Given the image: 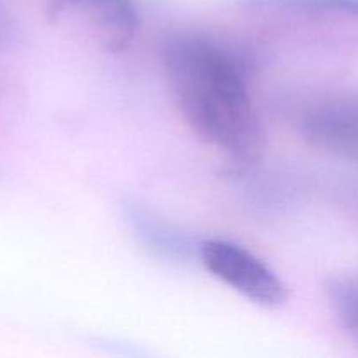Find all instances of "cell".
<instances>
[{"instance_id":"obj_1","label":"cell","mask_w":358,"mask_h":358,"mask_svg":"<svg viewBox=\"0 0 358 358\" xmlns=\"http://www.w3.org/2000/svg\"><path fill=\"white\" fill-rule=\"evenodd\" d=\"M161 65L182 119L198 138L231 159L261 157L266 133L233 49L210 35L180 31L164 41Z\"/></svg>"},{"instance_id":"obj_2","label":"cell","mask_w":358,"mask_h":358,"mask_svg":"<svg viewBox=\"0 0 358 358\" xmlns=\"http://www.w3.org/2000/svg\"><path fill=\"white\" fill-rule=\"evenodd\" d=\"M199 264L213 278L257 306L278 308L289 297L287 285L268 262L231 240H201Z\"/></svg>"},{"instance_id":"obj_3","label":"cell","mask_w":358,"mask_h":358,"mask_svg":"<svg viewBox=\"0 0 358 358\" xmlns=\"http://www.w3.org/2000/svg\"><path fill=\"white\" fill-rule=\"evenodd\" d=\"M297 129L313 149L358 164V91L329 94L308 105Z\"/></svg>"},{"instance_id":"obj_4","label":"cell","mask_w":358,"mask_h":358,"mask_svg":"<svg viewBox=\"0 0 358 358\" xmlns=\"http://www.w3.org/2000/svg\"><path fill=\"white\" fill-rule=\"evenodd\" d=\"M49 9L107 52L126 51L140 28L133 0H49Z\"/></svg>"},{"instance_id":"obj_5","label":"cell","mask_w":358,"mask_h":358,"mask_svg":"<svg viewBox=\"0 0 358 358\" xmlns=\"http://www.w3.org/2000/svg\"><path fill=\"white\" fill-rule=\"evenodd\" d=\"M124 213L133 236L152 255L173 264L199 262L201 241L192 238L187 231L178 227L156 210L142 205L140 201H131L124 205Z\"/></svg>"},{"instance_id":"obj_6","label":"cell","mask_w":358,"mask_h":358,"mask_svg":"<svg viewBox=\"0 0 358 358\" xmlns=\"http://www.w3.org/2000/svg\"><path fill=\"white\" fill-rule=\"evenodd\" d=\"M325 292L341 327L353 341L358 343V273L332 276Z\"/></svg>"},{"instance_id":"obj_7","label":"cell","mask_w":358,"mask_h":358,"mask_svg":"<svg viewBox=\"0 0 358 358\" xmlns=\"http://www.w3.org/2000/svg\"><path fill=\"white\" fill-rule=\"evenodd\" d=\"M247 3L257 9L343 14V16L358 17V0H247Z\"/></svg>"},{"instance_id":"obj_8","label":"cell","mask_w":358,"mask_h":358,"mask_svg":"<svg viewBox=\"0 0 358 358\" xmlns=\"http://www.w3.org/2000/svg\"><path fill=\"white\" fill-rule=\"evenodd\" d=\"M17 37V24L9 7L0 0V45L10 44Z\"/></svg>"}]
</instances>
